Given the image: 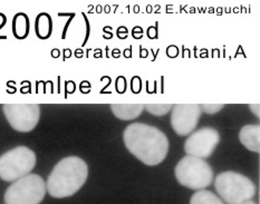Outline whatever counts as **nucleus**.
I'll list each match as a JSON object with an SVG mask.
<instances>
[{"mask_svg": "<svg viewBox=\"0 0 260 204\" xmlns=\"http://www.w3.org/2000/svg\"><path fill=\"white\" fill-rule=\"evenodd\" d=\"M28 19L24 15H19L15 18L14 30L17 37H25L28 32Z\"/></svg>", "mask_w": 260, "mask_h": 204, "instance_id": "14", "label": "nucleus"}, {"mask_svg": "<svg viewBox=\"0 0 260 204\" xmlns=\"http://www.w3.org/2000/svg\"><path fill=\"white\" fill-rule=\"evenodd\" d=\"M178 182L191 190H203L212 183L213 171L210 164L199 157L186 155L174 169Z\"/></svg>", "mask_w": 260, "mask_h": 204, "instance_id": "4", "label": "nucleus"}, {"mask_svg": "<svg viewBox=\"0 0 260 204\" xmlns=\"http://www.w3.org/2000/svg\"><path fill=\"white\" fill-rule=\"evenodd\" d=\"M36 31L37 35L41 38H47L52 32V20L50 17L46 14H42L38 16L36 21Z\"/></svg>", "mask_w": 260, "mask_h": 204, "instance_id": "13", "label": "nucleus"}, {"mask_svg": "<svg viewBox=\"0 0 260 204\" xmlns=\"http://www.w3.org/2000/svg\"><path fill=\"white\" fill-rule=\"evenodd\" d=\"M88 177L86 162L78 156H69L59 161L49 174L46 190L56 199L74 195L85 184Z\"/></svg>", "mask_w": 260, "mask_h": 204, "instance_id": "2", "label": "nucleus"}, {"mask_svg": "<svg viewBox=\"0 0 260 204\" xmlns=\"http://www.w3.org/2000/svg\"><path fill=\"white\" fill-rule=\"evenodd\" d=\"M241 204H257V203H255L253 201H247V202H245V203H241Z\"/></svg>", "mask_w": 260, "mask_h": 204, "instance_id": "18", "label": "nucleus"}, {"mask_svg": "<svg viewBox=\"0 0 260 204\" xmlns=\"http://www.w3.org/2000/svg\"><path fill=\"white\" fill-rule=\"evenodd\" d=\"M123 140L126 149L146 165L162 163L169 152V140L161 129L143 123H133L125 128Z\"/></svg>", "mask_w": 260, "mask_h": 204, "instance_id": "1", "label": "nucleus"}, {"mask_svg": "<svg viewBox=\"0 0 260 204\" xmlns=\"http://www.w3.org/2000/svg\"><path fill=\"white\" fill-rule=\"evenodd\" d=\"M220 142V135L216 128L203 127L191 133L184 143V151L189 156L205 160L212 155Z\"/></svg>", "mask_w": 260, "mask_h": 204, "instance_id": "8", "label": "nucleus"}, {"mask_svg": "<svg viewBox=\"0 0 260 204\" xmlns=\"http://www.w3.org/2000/svg\"><path fill=\"white\" fill-rule=\"evenodd\" d=\"M190 204H223V202L212 192L200 190L191 196Z\"/></svg>", "mask_w": 260, "mask_h": 204, "instance_id": "12", "label": "nucleus"}, {"mask_svg": "<svg viewBox=\"0 0 260 204\" xmlns=\"http://www.w3.org/2000/svg\"><path fill=\"white\" fill-rule=\"evenodd\" d=\"M36 165V154L27 146H17L0 156V179L15 182L30 172Z\"/></svg>", "mask_w": 260, "mask_h": 204, "instance_id": "5", "label": "nucleus"}, {"mask_svg": "<svg viewBox=\"0 0 260 204\" xmlns=\"http://www.w3.org/2000/svg\"><path fill=\"white\" fill-rule=\"evenodd\" d=\"M111 110L117 118L122 121H131L139 117L144 110L142 104H112Z\"/></svg>", "mask_w": 260, "mask_h": 204, "instance_id": "11", "label": "nucleus"}, {"mask_svg": "<svg viewBox=\"0 0 260 204\" xmlns=\"http://www.w3.org/2000/svg\"><path fill=\"white\" fill-rule=\"evenodd\" d=\"M249 107H250V110H251V112L253 113V114H255L257 117H259V115H260L259 104H251V105H249Z\"/></svg>", "mask_w": 260, "mask_h": 204, "instance_id": "17", "label": "nucleus"}, {"mask_svg": "<svg viewBox=\"0 0 260 204\" xmlns=\"http://www.w3.org/2000/svg\"><path fill=\"white\" fill-rule=\"evenodd\" d=\"M219 196L227 204H241L250 201L256 194V186L250 179L237 172H222L214 181Z\"/></svg>", "mask_w": 260, "mask_h": 204, "instance_id": "3", "label": "nucleus"}, {"mask_svg": "<svg viewBox=\"0 0 260 204\" xmlns=\"http://www.w3.org/2000/svg\"><path fill=\"white\" fill-rule=\"evenodd\" d=\"M222 104H202L200 106V109L202 111H205L207 114H216V113L220 112L223 109Z\"/></svg>", "mask_w": 260, "mask_h": 204, "instance_id": "16", "label": "nucleus"}, {"mask_svg": "<svg viewBox=\"0 0 260 204\" xmlns=\"http://www.w3.org/2000/svg\"><path fill=\"white\" fill-rule=\"evenodd\" d=\"M239 140L247 150L259 153L260 151V127L259 125H245L240 129Z\"/></svg>", "mask_w": 260, "mask_h": 204, "instance_id": "10", "label": "nucleus"}, {"mask_svg": "<svg viewBox=\"0 0 260 204\" xmlns=\"http://www.w3.org/2000/svg\"><path fill=\"white\" fill-rule=\"evenodd\" d=\"M46 184L37 174L15 181L5 193L6 204H39L46 194Z\"/></svg>", "mask_w": 260, "mask_h": 204, "instance_id": "6", "label": "nucleus"}, {"mask_svg": "<svg viewBox=\"0 0 260 204\" xmlns=\"http://www.w3.org/2000/svg\"><path fill=\"white\" fill-rule=\"evenodd\" d=\"M4 114L15 131L28 133L37 126L41 107L37 104H5Z\"/></svg>", "mask_w": 260, "mask_h": 204, "instance_id": "7", "label": "nucleus"}, {"mask_svg": "<svg viewBox=\"0 0 260 204\" xmlns=\"http://www.w3.org/2000/svg\"><path fill=\"white\" fill-rule=\"evenodd\" d=\"M150 114L155 116H163L172 110L171 104H148L144 106Z\"/></svg>", "mask_w": 260, "mask_h": 204, "instance_id": "15", "label": "nucleus"}, {"mask_svg": "<svg viewBox=\"0 0 260 204\" xmlns=\"http://www.w3.org/2000/svg\"><path fill=\"white\" fill-rule=\"evenodd\" d=\"M200 117V105L178 104L173 106L171 113V125L178 135L186 136L194 131Z\"/></svg>", "mask_w": 260, "mask_h": 204, "instance_id": "9", "label": "nucleus"}]
</instances>
